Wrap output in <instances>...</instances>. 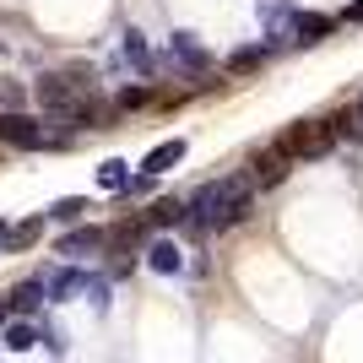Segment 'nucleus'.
I'll return each instance as SVG.
<instances>
[{"label": "nucleus", "instance_id": "18", "mask_svg": "<svg viewBox=\"0 0 363 363\" xmlns=\"http://www.w3.org/2000/svg\"><path fill=\"white\" fill-rule=\"evenodd\" d=\"M125 60H136L141 71L152 65V55H147V44H141V33H125Z\"/></svg>", "mask_w": 363, "mask_h": 363}, {"label": "nucleus", "instance_id": "9", "mask_svg": "<svg viewBox=\"0 0 363 363\" xmlns=\"http://www.w3.org/2000/svg\"><path fill=\"white\" fill-rule=\"evenodd\" d=\"M179 157H184V141L174 136V141H163V147H152L147 157H141V174H168Z\"/></svg>", "mask_w": 363, "mask_h": 363}, {"label": "nucleus", "instance_id": "11", "mask_svg": "<svg viewBox=\"0 0 363 363\" xmlns=\"http://www.w3.org/2000/svg\"><path fill=\"white\" fill-rule=\"evenodd\" d=\"M49 298V288L44 282H22V288L11 293V309H22V315H33V309H38V303Z\"/></svg>", "mask_w": 363, "mask_h": 363}, {"label": "nucleus", "instance_id": "15", "mask_svg": "<svg viewBox=\"0 0 363 363\" xmlns=\"http://www.w3.org/2000/svg\"><path fill=\"white\" fill-rule=\"evenodd\" d=\"M98 184H104V190H125V184H130V168H125L120 157H108V163L98 168Z\"/></svg>", "mask_w": 363, "mask_h": 363}, {"label": "nucleus", "instance_id": "14", "mask_svg": "<svg viewBox=\"0 0 363 363\" xmlns=\"http://www.w3.org/2000/svg\"><path fill=\"white\" fill-rule=\"evenodd\" d=\"M152 223H157V228L190 223V206H184V201H157V206H152Z\"/></svg>", "mask_w": 363, "mask_h": 363}, {"label": "nucleus", "instance_id": "23", "mask_svg": "<svg viewBox=\"0 0 363 363\" xmlns=\"http://www.w3.org/2000/svg\"><path fill=\"white\" fill-rule=\"evenodd\" d=\"M6 239H11V228H6V223H0V244H6Z\"/></svg>", "mask_w": 363, "mask_h": 363}, {"label": "nucleus", "instance_id": "24", "mask_svg": "<svg viewBox=\"0 0 363 363\" xmlns=\"http://www.w3.org/2000/svg\"><path fill=\"white\" fill-rule=\"evenodd\" d=\"M358 108H363V98H358Z\"/></svg>", "mask_w": 363, "mask_h": 363}, {"label": "nucleus", "instance_id": "20", "mask_svg": "<svg viewBox=\"0 0 363 363\" xmlns=\"http://www.w3.org/2000/svg\"><path fill=\"white\" fill-rule=\"evenodd\" d=\"M147 98H152L147 87H125V92H120V104H125V108H141V104H147Z\"/></svg>", "mask_w": 363, "mask_h": 363}, {"label": "nucleus", "instance_id": "4", "mask_svg": "<svg viewBox=\"0 0 363 363\" xmlns=\"http://www.w3.org/2000/svg\"><path fill=\"white\" fill-rule=\"evenodd\" d=\"M0 136L11 141V147H28V152H38V147H60V136H49L38 120H28V114H0Z\"/></svg>", "mask_w": 363, "mask_h": 363}, {"label": "nucleus", "instance_id": "13", "mask_svg": "<svg viewBox=\"0 0 363 363\" xmlns=\"http://www.w3.org/2000/svg\"><path fill=\"white\" fill-rule=\"evenodd\" d=\"M266 55H272V44H250V49H233V55H228V71H255V65L266 60Z\"/></svg>", "mask_w": 363, "mask_h": 363}, {"label": "nucleus", "instance_id": "7", "mask_svg": "<svg viewBox=\"0 0 363 363\" xmlns=\"http://www.w3.org/2000/svg\"><path fill=\"white\" fill-rule=\"evenodd\" d=\"M331 33V16L320 11H293V44H320Z\"/></svg>", "mask_w": 363, "mask_h": 363}, {"label": "nucleus", "instance_id": "5", "mask_svg": "<svg viewBox=\"0 0 363 363\" xmlns=\"http://www.w3.org/2000/svg\"><path fill=\"white\" fill-rule=\"evenodd\" d=\"M49 288V298H71V293H92V303H104V282H98V277H87V272H60V277H49L44 282Z\"/></svg>", "mask_w": 363, "mask_h": 363}, {"label": "nucleus", "instance_id": "10", "mask_svg": "<svg viewBox=\"0 0 363 363\" xmlns=\"http://www.w3.org/2000/svg\"><path fill=\"white\" fill-rule=\"evenodd\" d=\"M92 250H104V233H98V228H76V233H65L60 239V255H92Z\"/></svg>", "mask_w": 363, "mask_h": 363}, {"label": "nucleus", "instance_id": "22", "mask_svg": "<svg viewBox=\"0 0 363 363\" xmlns=\"http://www.w3.org/2000/svg\"><path fill=\"white\" fill-rule=\"evenodd\" d=\"M6 320H11V298H0V325H6Z\"/></svg>", "mask_w": 363, "mask_h": 363}, {"label": "nucleus", "instance_id": "1", "mask_svg": "<svg viewBox=\"0 0 363 363\" xmlns=\"http://www.w3.org/2000/svg\"><path fill=\"white\" fill-rule=\"evenodd\" d=\"M250 174H223V179L212 184H201L196 196L184 201L190 206V223L196 228H228V223H239L244 212H250Z\"/></svg>", "mask_w": 363, "mask_h": 363}, {"label": "nucleus", "instance_id": "3", "mask_svg": "<svg viewBox=\"0 0 363 363\" xmlns=\"http://www.w3.org/2000/svg\"><path fill=\"white\" fill-rule=\"evenodd\" d=\"M293 168V152L282 147V141H260L255 152H250V179L255 184H282Z\"/></svg>", "mask_w": 363, "mask_h": 363}, {"label": "nucleus", "instance_id": "19", "mask_svg": "<svg viewBox=\"0 0 363 363\" xmlns=\"http://www.w3.org/2000/svg\"><path fill=\"white\" fill-rule=\"evenodd\" d=\"M82 212H87V201H55V212H49V217H55V223H76V217H82Z\"/></svg>", "mask_w": 363, "mask_h": 363}, {"label": "nucleus", "instance_id": "21", "mask_svg": "<svg viewBox=\"0 0 363 363\" xmlns=\"http://www.w3.org/2000/svg\"><path fill=\"white\" fill-rule=\"evenodd\" d=\"M347 22H363V0H352V6H347Z\"/></svg>", "mask_w": 363, "mask_h": 363}, {"label": "nucleus", "instance_id": "17", "mask_svg": "<svg viewBox=\"0 0 363 363\" xmlns=\"http://www.w3.org/2000/svg\"><path fill=\"white\" fill-rule=\"evenodd\" d=\"M38 233H44V217H28L22 228H11V239H6V244H16V250H22V244H33Z\"/></svg>", "mask_w": 363, "mask_h": 363}, {"label": "nucleus", "instance_id": "6", "mask_svg": "<svg viewBox=\"0 0 363 363\" xmlns=\"http://www.w3.org/2000/svg\"><path fill=\"white\" fill-rule=\"evenodd\" d=\"M168 55H174L179 71H212V55H206L190 33H174V38H168Z\"/></svg>", "mask_w": 363, "mask_h": 363}, {"label": "nucleus", "instance_id": "2", "mask_svg": "<svg viewBox=\"0 0 363 363\" xmlns=\"http://www.w3.org/2000/svg\"><path fill=\"white\" fill-rule=\"evenodd\" d=\"M282 147L293 152V157H325V152L336 147V125L331 120H320V114H309V120H293L288 125V136H282Z\"/></svg>", "mask_w": 363, "mask_h": 363}, {"label": "nucleus", "instance_id": "8", "mask_svg": "<svg viewBox=\"0 0 363 363\" xmlns=\"http://www.w3.org/2000/svg\"><path fill=\"white\" fill-rule=\"evenodd\" d=\"M147 266H152V272H163V277H174V272L184 266L179 244H174V239H157V244H147Z\"/></svg>", "mask_w": 363, "mask_h": 363}, {"label": "nucleus", "instance_id": "12", "mask_svg": "<svg viewBox=\"0 0 363 363\" xmlns=\"http://www.w3.org/2000/svg\"><path fill=\"white\" fill-rule=\"evenodd\" d=\"M331 125H336V141H363V108H342Z\"/></svg>", "mask_w": 363, "mask_h": 363}, {"label": "nucleus", "instance_id": "16", "mask_svg": "<svg viewBox=\"0 0 363 363\" xmlns=\"http://www.w3.org/2000/svg\"><path fill=\"white\" fill-rule=\"evenodd\" d=\"M33 342H38V331H33V325H22V320H16V325H6V347H11V352H28Z\"/></svg>", "mask_w": 363, "mask_h": 363}]
</instances>
